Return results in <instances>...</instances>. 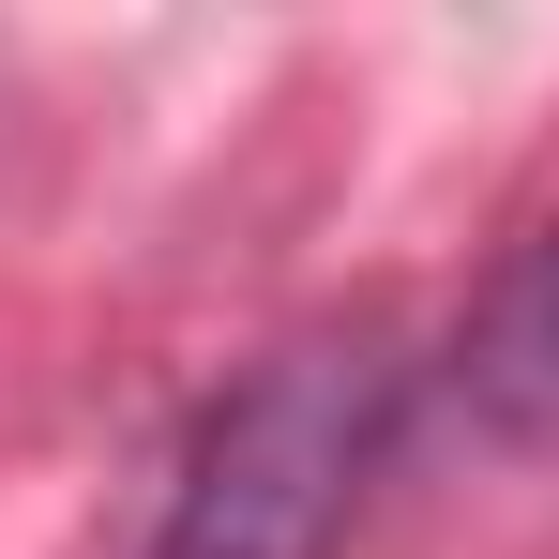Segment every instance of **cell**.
Here are the masks:
<instances>
[{
    "instance_id": "cell-1",
    "label": "cell",
    "mask_w": 559,
    "mask_h": 559,
    "mask_svg": "<svg viewBox=\"0 0 559 559\" xmlns=\"http://www.w3.org/2000/svg\"><path fill=\"white\" fill-rule=\"evenodd\" d=\"M378 424H393V364L378 348H287L258 364L212 439L182 468V514H167V559H318L348 530L378 468Z\"/></svg>"
},
{
    "instance_id": "cell-2",
    "label": "cell",
    "mask_w": 559,
    "mask_h": 559,
    "mask_svg": "<svg viewBox=\"0 0 559 559\" xmlns=\"http://www.w3.org/2000/svg\"><path fill=\"white\" fill-rule=\"evenodd\" d=\"M468 393H484L499 424H559V227L499 273L484 333H468Z\"/></svg>"
}]
</instances>
